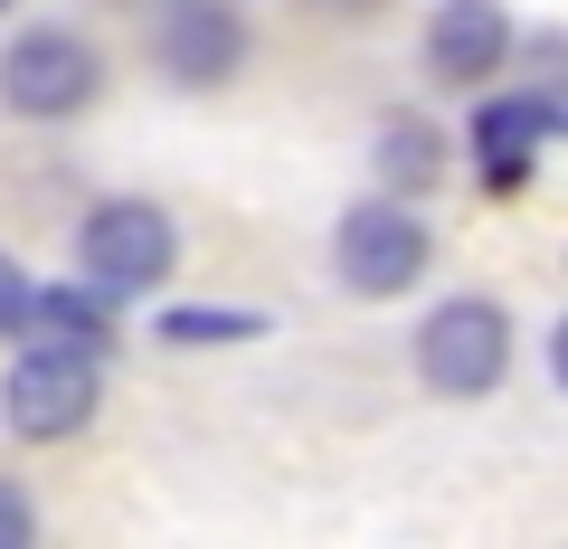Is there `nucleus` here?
<instances>
[{"label": "nucleus", "mask_w": 568, "mask_h": 549, "mask_svg": "<svg viewBox=\"0 0 568 549\" xmlns=\"http://www.w3.org/2000/svg\"><path fill=\"white\" fill-rule=\"evenodd\" d=\"M426 256H436V237H426V218L398 200V190H379V200L342 209V227H332V265H342V285L369 294V304L407 294V285L426 275Z\"/></svg>", "instance_id": "nucleus-3"}, {"label": "nucleus", "mask_w": 568, "mask_h": 549, "mask_svg": "<svg viewBox=\"0 0 568 549\" xmlns=\"http://www.w3.org/2000/svg\"><path fill=\"white\" fill-rule=\"evenodd\" d=\"M152 332H162V342H181V350H200V342H256L265 313H246V304H171Z\"/></svg>", "instance_id": "nucleus-10"}, {"label": "nucleus", "mask_w": 568, "mask_h": 549, "mask_svg": "<svg viewBox=\"0 0 568 549\" xmlns=\"http://www.w3.org/2000/svg\"><path fill=\"white\" fill-rule=\"evenodd\" d=\"M0 332H10V342H29V332H39V285H29L10 256H0Z\"/></svg>", "instance_id": "nucleus-12"}, {"label": "nucleus", "mask_w": 568, "mask_h": 549, "mask_svg": "<svg viewBox=\"0 0 568 549\" xmlns=\"http://www.w3.org/2000/svg\"><path fill=\"white\" fill-rule=\"evenodd\" d=\"M559 104L568 95H493L484 123H474V171H484L493 190H521L530 162H540V143L559 133Z\"/></svg>", "instance_id": "nucleus-8"}, {"label": "nucleus", "mask_w": 568, "mask_h": 549, "mask_svg": "<svg viewBox=\"0 0 568 549\" xmlns=\"http://www.w3.org/2000/svg\"><path fill=\"white\" fill-rule=\"evenodd\" d=\"M10 10H20V0H0V20H10Z\"/></svg>", "instance_id": "nucleus-16"}, {"label": "nucleus", "mask_w": 568, "mask_h": 549, "mask_svg": "<svg viewBox=\"0 0 568 549\" xmlns=\"http://www.w3.org/2000/svg\"><path fill=\"white\" fill-rule=\"evenodd\" d=\"M104 398V342H77V332H39V342L10 360L0 379V427L20 446H67V436L95 417Z\"/></svg>", "instance_id": "nucleus-1"}, {"label": "nucleus", "mask_w": 568, "mask_h": 549, "mask_svg": "<svg viewBox=\"0 0 568 549\" xmlns=\"http://www.w3.org/2000/svg\"><path fill=\"white\" fill-rule=\"evenodd\" d=\"M323 10L332 20H361V10H379V0H323Z\"/></svg>", "instance_id": "nucleus-15"}, {"label": "nucleus", "mask_w": 568, "mask_h": 549, "mask_svg": "<svg viewBox=\"0 0 568 549\" xmlns=\"http://www.w3.org/2000/svg\"><path fill=\"white\" fill-rule=\"evenodd\" d=\"M152 58H162L171 85H227L246 67L237 0H162V20H152Z\"/></svg>", "instance_id": "nucleus-6"}, {"label": "nucleus", "mask_w": 568, "mask_h": 549, "mask_svg": "<svg viewBox=\"0 0 568 549\" xmlns=\"http://www.w3.org/2000/svg\"><path fill=\"white\" fill-rule=\"evenodd\" d=\"M104 85V58L77 39V29H29V39H10V58H0V104L20 123H67L85 114Z\"/></svg>", "instance_id": "nucleus-4"}, {"label": "nucleus", "mask_w": 568, "mask_h": 549, "mask_svg": "<svg viewBox=\"0 0 568 549\" xmlns=\"http://www.w3.org/2000/svg\"><path fill=\"white\" fill-rule=\"evenodd\" d=\"M369 171H379V190H398V200H417V190L446 181V133L417 114H388L379 133H369Z\"/></svg>", "instance_id": "nucleus-9"}, {"label": "nucleus", "mask_w": 568, "mask_h": 549, "mask_svg": "<svg viewBox=\"0 0 568 549\" xmlns=\"http://www.w3.org/2000/svg\"><path fill=\"white\" fill-rule=\"evenodd\" d=\"M29 540H39V511L20 484H0V549H29Z\"/></svg>", "instance_id": "nucleus-13"}, {"label": "nucleus", "mask_w": 568, "mask_h": 549, "mask_svg": "<svg viewBox=\"0 0 568 549\" xmlns=\"http://www.w3.org/2000/svg\"><path fill=\"white\" fill-rule=\"evenodd\" d=\"M503 369H511L503 304H484V294H446V304L417 323V379L436 388V398H493Z\"/></svg>", "instance_id": "nucleus-2"}, {"label": "nucleus", "mask_w": 568, "mask_h": 549, "mask_svg": "<svg viewBox=\"0 0 568 549\" xmlns=\"http://www.w3.org/2000/svg\"><path fill=\"white\" fill-rule=\"evenodd\" d=\"M549 379H559V388H568V323H559V332H549Z\"/></svg>", "instance_id": "nucleus-14"}, {"label": "nucleus", "mask_w": 568, "mask_h": 549, "mask_svg": "<svg viewBox=\"0 0 568 549\" xmlns=\"http://www.w3.org/2000/svg\"><path fill=\"white\" fill-rule=\"evenodd\" d=\"M39 332L104 342V285H39Z\"/></svg>", "instance_id": "nucleus-11"}, {"label": "nucleus", "mask_w": 568, "mask_h": 549, "mask_svg": "<svg viewBox=\"0 0 568 549\" xmlns=\"http://www.w3.org/2000/svg\"><path fill=\"white\" fill-rule=\"evenodd\" d=\"M511 58V10L503 0H436V29H426V67L446 85H484Z\"/></svg>", "instance_id": "nucleus-7"}, {"label": "nucleus", "mask_w": 568, "mask_h": 549, "mask_svg": "<svg viewBox=\"0 0 568 549\" xmlns=\"http://www.w3.org/2000/svg\"><path fill=\"white\" fill-rule=\"evenodd\" d=\"M77 246H85V275H95L104 294H152L171 265H181V227H171V209H152V200L85 209Z\"/></svg>", "instance_id": "nucleus-5"}]
</instances>
